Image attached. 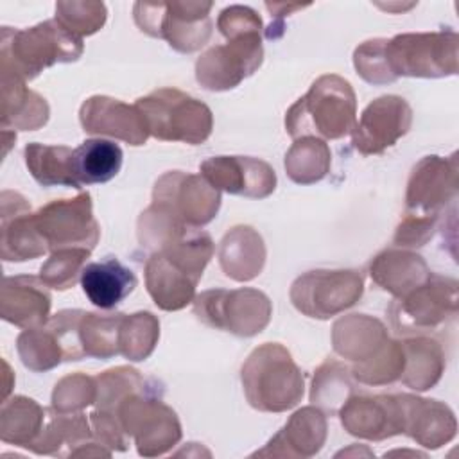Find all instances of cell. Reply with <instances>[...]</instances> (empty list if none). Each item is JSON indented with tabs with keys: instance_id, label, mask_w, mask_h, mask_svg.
<instances>
[{
	"instance_id": "cell-20",
	"label": "cell",
	"mask_w": 459,
	"mask_h": 459,
	"mask_svg": "<svg viewBox=\"0 0 459 459\" xmlns=\"http://www.w3.org/2000/svg\"><path fill=\"white\" fill-rule=\"evenodd\" d=\"M2 258L23 262L48 251L34 226L27 199L16 192H2Z\"/></svg>"
},
{
	"instance_id": "cell-4",
	"label": "cell",
	"mask_w": 459,
	"mask_h": 459,
	"mask_svg": "<svg viewBox=\"0 0 459 459\" xmlns=\"http://www.w3.org/2000/svg\"><path fill=\"white\" fill-rule=\"evenodd\" d=\"M333 350L353 360L357 380L378 385L400 378L403 369L402 342H394L385 333L378 319L364 314L342 317L333 325Z\"/></svg>"
},
{
	"instance_id": "cell-26",
	"label": "cell",
	"mask_w": 459,
	"mask_h": 459,
	"mask_svg": "<svg viewBox=\"0 0 459 459\" xmlns=\"http://www.w3.org/2000/svg\"><path fill=\"white\" fill-rule=\"evenodd\" d=\"M23 154L29 172L39 185H63L81 188L74 167V151L70 147L29 143Z\"/></svg>"
},
{
	"instance_id": "cell-18",
	"label": "cell",
	"mask_w": 459,
	"mask_h": 459,
	"mask_svg": "<svg viewBox=\"0 0 459 459\" xmlns=\"http://www.w3.org/2000/svg\"><path fill=\"white\" fill-rule=\"evenodd\" d=\"M342 427L359 437L384 439L403 432L402 394L398 396H355L341 409Z\"/></svg>"
},
{
	"instance_id": "cell-8",
	"label": "cell",
	"mask_w": 459,
	"mask_h": 459,
	"mask_svg": "<svg viewBox=\"0 0 459 459\" xmlns=\"http://www.w3.org/2000/svg\"><path fill=\"white\" fill-rule=\"evenodd\" d=\"M151 136L197 145L212 133V111L201 100L176 90L160 88L134 104Z\"/></svg>"
},
{
	"instance_id": "cell-9",
	"label": "cell",
	"mask_w": 459,
	"mask_h": 459,
	"mask_svg": "<svg viewBox=\"0 0 459 459\" xmlns=\"http://www.w3.org/2000/svg\"><path fill=\"white\" fill-rule=\"evenodd\" d=\"M212 2H136L133 13L142 32L167 39L179 52H194L212 34Z\"/></svg>"
},
{
	"instance_id": "cell-21",
	"label": "cell",
	"mask_w": 459,
	"mask_h": 459,
	"mask_svg": "<svg viewBox=\"0 0 459 459\" xmlns=\"http://www.w3.org/2000/svg\"><path fill=\"white\" fill-rule=\"evenodd\" d=\"M50 294L41 278L5 276L0 292L2 319L22 326L38 328L48 319Z\"/></svg>"
},
{
	"instance_id": "cell-16",
	"label": "cell",
	"mask_w": 459,
	"mask_h": 459,
	"mask_svg": "<svg viewBox=\"0 0 459 459\" xmlns=\"http://www.w3.org/2000/svg\"><path fill=\"white\" fill-rule=\"evenodd\" d=\"M412 120L409 104L396 95H384L366 106L353 127V145L362 154H380L402 138Z\"/></svg>"
},
{
	"instance_id": "cell-34",
	"label": "cell",
	"mask_w": 459,
	"mask_h": 459,
	"mask_svg": "<svg viewBox=\"0 0 459 459\" xmlns=\"http://www.w3.org/2000/svg\"><path fill=\"white\" fill-rule=\"evenodd\" d=\"M18 353L25 368L47 371L63 360V351L52 330L47 326L27 328L18 337Z\"/></svg>"
},
{
	"instance_id": "cell-35",
	"label": "cell",
	"mask_w": 459,
	"mask_h": 459,
	"mask_svg": "<svg viewBox=\"0 0 459 459\" xmlns=\"http://www.w3.org/2000/svg\"><path fill=\"white\" fill-rule=\"evenodd\" d=\"M90 256V249L72 247L54 251L47 264L41 265L39 278L47 287L52 289H70L77 281V274H81L86 258Z\"/></svg>"
},
{
	"instance_id": "cell-37",
	"label": "cell",
	"mask_w": 459,
	"mask_h": 459,
	"mask_svg": "<svg viewBox=\"0 0 459 459\" xmlns=\"http://www.w3.org/2000/svg\"><path fill=\"white\" fill-rule=\"evenodd\" d=\"M95 378L86 375H68L56 384L52 402L57 412H74L95 402L97 385Z\"/></svg>"
},
{
	"instance_id": "cell-6",
	"label": "cell",
	"mask_w": 459,
	"mask_h": 459,
	"mask_svg": "<svg viewBox=\"0 0 459 459\" xmlns=\"http://www.w3.org/2000/svg\"><path fill=\"white\" fill-rule=\"evenodd\" d=\"M289 134L298 138L337 140L355 127V93L339 75H321L285 117Z\"/></svg>"
},
{
	"instance_id": "cell-7",
	"label": "cell",
	"mask_w": 459,
	"mask_h": 459,
	"mask_svg": "<svg viewBox=\"0 0 459 459\" xmlns=\"http://www.w3.org/2000/svg\"><path fill=\"white\" fill-rule=\"evenodd\" d=\"M242 385L247 402L267 412L294 407L305 387L299 368L278 342H265L247 357L242 366Z\"/></svg>"
},
{
	"instance_id": "cell-27",
	"label": "cell",
	"mask_w": 459,
	"mask_h": 459,
	"mask_svg": "<svg viewBox=\"0 0 459 459\" xmlns=\"http://www.w3.org/2000/svg\"><path fill=\"white\" fill-rule=\"evenodd\" d=\"M122 149L115 142L102 138L84 140L74 149V167L81 186L113 179L122 167Z\"/></svg>"
},
{
	"instance_id": "cell-24",
	"label": "cell",
	"mask_w": 459,
	"mask_h": 459,
	"mask_svg": "<svg viewBox=\"0 0 459 459\" xmlns=\"http://www.w3.org/2000/svg\"><path fill=\"white\" fill-rule=\"evenodd\" d=\"M371 278L385 290L402 298L432 274L421 256L400 251H384L369 264Z\"/></svg>"
},
{
	"instance_id": "cell-32",
	"label": "cell",
	"mask_w": 459,
	"mask_h": 459,
	"mask_svg": "<svg viewBox=\"0 0 459 459\" xmlns=\"http://www.w3.org/2000/svg\"><path fill=\"white\" fill-rule=\"evenodd\" d=\"M124 314L99 316L84 312L81 317V339L86 357L109 359L120 355V325Z\"/></svg>"
},
{
	"instance_id": "cell-25",
	"label": "cell",
	"mask_w": 459,
	"mask_h": 459,
	"mask_svg": "<svg viewBox=\"0 0 459 459\" xmlns=\"http://www.w3.org/2000/svg\"><path fill=\"white\" fill-rule=\"evenodd\" d=\"M48 120V106L43 97L16 77L2 75V127L32 131Z\"/></svg>"
},
{
	"instance_id": "cell-10",
	"label": "cell",
	"mask_w": 459,
	"mask_h": 459,
	"mask_svg": "<svg viewBox=\"0 0 459 459\" xmlns=\"http://www.w3.org/2000/svg\"><path fill=\"white\" fill-rule=\"evenodd\" d=\"M194 310L203 323L240 337L262 332L273 312L269 298L256 289L206 290L197 296Z\"/></svg>"
},
{
	"instance_id": "cell-1",
	"label": "cell",
	"mask_w": 459,
	"mask_h": 459,
	"mask_svg": "<svg viewBox=\"0 0 459 459\" xmlns=\"http://www.w3.org/2000/svg\"><path fill=\"white\" fill-rule=\"evenodd\" d=\"M457 43L454 30L375 38L357 47L353 65L371 84L393 82L400 75H452L457 72Z\"/></svg>"
},
{
	"instance_id": "cell-14",
	"label": "cell",
	"mask_w": 459,
	"mask_h": 459,
	"mask_svg": "<svg viewBox=\"0 0 459 459\" xmlns=\"http://www.w3.org/2000/svg\"><path fill=\"white\" fill-rule=\"evenodd\" d=\"M457 314L455 280L430 274L427 281L398 298L391 307V319L398 332L436 330Z\"/></svg>"
},
{
	"instance_id": "cell-29",
	"label": "cell",
	"mask_w": 459,
	"mask_h": 459,
	"mask_svg": "<svg viewBox=\"0 0 459 459\" xmlns=\"http://www.w3.org/2000/svg\"><path fill=\"white\" fill-rule=\"evenodd\" d=\"M403 369L400 378L405 385L425 391L432 387L443 371V351L432 339L418 337L402 342Z\"/></svg>"
},
{
	"instance_id": "cell-15",
	"label": "cell",
	"mask_w": 459,
	"mask_h": 459,
	"mask_svg": "<svg viewBox=\"0 0 459 459\" xmlns=\"http://www.w3.org/2000/svg\"><path fill=\"white\" fill-rule=\"evenodd\" d=\"M407 215L436 219L439 210L457 195V160L425 156L414 169L407 185Z\"/></svg>"
},
{
	"instance_id": "cell-12",
	"label": "cell",
	"mask_w": 459,
	"mask_h": 459,
	"mask_svg": "<svg viewBox=\"0 0 459 459\" xmlns=\"http://www.w3.org/2000/svg\"><path fill=\"white\" fill-rule=\"evenodd\" d=\"M262 29L226 36L224 45L208 48L195 63V77L206 90L235 88L262 63Z\"/></svg>"
},
{
	"instance_id": "cell-31",
	"label": "cell",
	"mask_w": 459,
	"mask_h": 459,
	"mask_svg": "<svg viewBox=\"0 0 459 459\" xmlns=\"http://www.w3.org/2000/svg\"><path fill=\"white\" fill-rule=\"evenodd\" d=\"M330 169V151L319 138H301L292 143L285 156L289 178L299 185H310L326 176Z\"/></svg>"
},
{
	"instance_id": "cell-33",
	"label": "cell",
	"mask_w": 459,
	"mask_h": 459,
	"mask_svg": "<svg viewBox=\"0 0 459 459\" xmlns=\"http://www.w3.org/2000/svg\"><path fill=\"white\" fill-rule=\"evenodd\" d=\"M160 337V323L151 312H136L122 317L120 355L129 360H143L151 355Z\"/></svg>"
},
{
	"instance_id": "cell-11",
	"label": "cell",
	"mask_w": 459,
	"mask_h": 459,
	"mask_svg": "<svg viewBox=\"0 0 459 459\" xmlns=\"http://www.w3.org/2000/svg\"><path fill=\"white\" fill-rule=\"evenodd\" d=\"M364 290L359 271H308L290 287L292 305L308 317L328 319L355 305Z\"/></svg>"
},
{
	"instance_id": "cell-5",
	"label": "cell",
	"mask_w": 459,
	"mask_h": 459,
	"mask_svg": "<svg viewBox=\"0 0 459 459\" xmlns=\"http://www.w3.org/2000/svg\"><path fill=\"white\" fill-rule=\"evenodd\" d=\"M0 70L4 77L30 81L54 63H70L82 54V39L57 20H47L30 29H2Z\"/></svg>"
},
{
	"instance_id": "cell-22",
	"label": "cell",
	"mask_w": 459,
	"mask_h": 459,
	"mask_svg": "<svg viewBox=\"0 0 459 459\" xmlns=\"http://www.w3.org/2000/svg\"><path fill=\"white\" fill-rule=\"evenodd\" d=\"M138 280L131 269L117 258L86 264L81 271V285L86 298L99 308H113L127 298Z\"/></svg>"
},
{
	"instance_id": "cell-3",
	"label": "cell",
	"mask_w": 459,
	"mask_h": 459,
	"mask_svg": "<svg viewBox=\"0 0 459 459\" xmlns=\"http://www.w3.org/2000/svg\"><path fill=\"white\" fill-rule=\"evenodd\" d=\"M221 206V192L203 176L179 170L163 174L152 192V204L138 221L140 242L151 244L167 231L210 222Z\"/></svg>"
},
{
	"instance_id": "cell-17",
	"label": "cell",
	"mask_w": 459,
	"mask_h": 459,
	"mask_svg": "<svg viewBox=\"0 0 459 459\" xmlns=\"http://www.w3.org/2000/svg\"><path fill=\"white\" fill-rule=\"evenodd\" d=\"M201 176L217 190L262 199L276 186L274 170L249 156H213L201 163Z\"/></svg>"
},
{
	"instance_id": "cell-19",
	"label": "cell",
	"mask_w": 459,
	"mask_h": 459,
	"mask_svg": "<svg viewBox=\"0 0 459 459\" xmlns=\"http://www.w3.org/2000/svg\"><path fill=\"white\" fill-rule=\"evenodd\" d=\"M79 117L86 133L108 134L131 145H142L149 138L147 126L138 108L111 97H90L81 106Z\"/></svg>"
},
{
	"instance_id": "cell-30",
	"label": "cell",
	"mask_w": 459,
	"mask_h": 459,
	"mask_svg": "<svg viewBox=\"0 0 459 459\" xmlns=\"http://www.w3.org/2000/svg\"><path fill=\"white\" fill-rule=\"evenodd\" d=\"M43 425V409L30 398L14 396L2 405V439L20 446H30Z\"/></svg>"
},
{
	"instance_id": "cell-36",
	"label": "cell",
	"mask_w": 459,
	"mask_h": 459,
	"mask_svg": "<svg viewBox=\"0 0 459 459\" xmlns=\"http://www.w3.org/2000/svg\"><path fill=\"white\" fill-rule=\"evenodd\" d=\"M56 20L82 39L97 32L106 22V5L100 2H57Z\"/></svg>"
},
{
	"instance_id": "cell-28",
	"label": "cell",
	"mask_w": 459,
	"mask_h": 459,
	"mask_svg": "<svg viewBox=\"0 0 459 459\" xmlns=\"http://www.w3.org/2000/svg\"><path fill=\"white\" fill-rule=\"evenodd\" d=\"M326 437V421L319 409L305 407L292 414L289 423L269 441V446L289 445L287 455H312L321 450Z\"/></svg>"
},
{
	"instance_id": "cell-13",
	"label": "cell",
	"mask_w": 459,
	"mask_h": 459,
	"mask_svg": "<svg viewBox=\"0 0 459 459\" xmlns=\"http://www.w3.org/2000/svg\"><path fill=\"white\" fill-rule=\"evenodd\" d=\"M32 219L38 233L52 253L72 247L91 251L100 235L99 224L91 213V197L88 192L74 199L52 201L32 213Z\"/></svg>"
},
{
	"instance_id": "cell-23",
	"label": "cell",
	"mask_w": 459,
	"mask_h": 459,
	"mask_svg": "<svg viewBox=\"0 0 459 459\" xmlns=\"http://www.w3.org/2000/svg\"><path fill=\"white\" fill-rule=\"evenodd\" d=\"M221 267L226 276L247 281L260 274L265 262L262 237L249 226H237L226 233L219 253Z\"/></svg>"
},
{
	"instance_id": "cell-2",
	"label": "cell",
	"mask_w": 459,
	"mask_h": 459,
	"mask_svg": "<svg viewBox=\"0 0 459 459\" xmlns=\"http://www.w3.org/2000/svg\"><path fill=\"white\" fill-rule=\"evenodd\" d=\"M156 247L145 264L147 290L160 308L179 310L194 299L213 242L208 233L185 228L165 235Z\"/></svg>"
}]
</instances>
